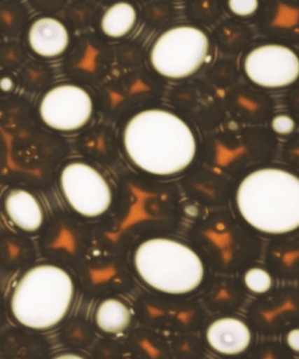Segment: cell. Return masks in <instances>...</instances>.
Instances as JSON below:
<instances>
[{"mask_svg": "<svg viewBox=\"0 0 299 359\" xmlns=\"http://www.w3.org/2000/svg\"><path fill=\"white\" fill-rule=\"evenodd\" d=\"M7 217L21 231L33 233L41 228L44 212L39 199L23 189H13L4 201Z\"/></svg>", "mask_w": 299, "mask_h": 359, "instance_id": "11", "label": "cell"}, {"mask_svg": "<svg viewBox=\"0 0 299 359\" xmlns=\"http://www.w3.org/2000/svg\"><path fill=\"white\" fill-rule=\"evenodd\" d=\"M272 129L277 134H291L295 128V122L293 118L287 115L275 116L272 122Z\"/></svg>", "mask_w": 299, "mask_h": 359, "instance_id": "16", "label": "cell"}, {"mask_svg": "<svg viewBox=\"0 0 299 359\" xmlns=\"http://www.w3.org/2000/svg\"><path fill=\"white\" fill-rule=\"evenodd\" d=\"M244 71L253 83L265 88H280L298 78L299 60L295 52L279 44L253 49L244 60Z\"/></svg>", "mask_w": 299, "mask_h": 359, "instance_id": "8", "label": "cell"}, {"mask_svg": "<svg viewBox=\"0 0 299 359\" xmlns=\"http://www.w3.org/2000/svg\"><path fill=\"white\" fill-rule=\"evenodd\" d=\"M247 289L256 294H263L270 290L272 285V276L265 269H251L244 276Z\"/></svg>", "mask_w": 299, "mask_h": 359, "instance_id": "14", "label": "cell"}, {"mask_svg": "<svg viewBox=\"0 0 299 359\" xmlns=\"http://www.w3.org/2000/svg\"><path fill=\"white\" fill-rule=\"evenodd\" d=\"M60 188L67 204L87 218L101 216L112 203L110 186L95 168L73 162L60 175Z\"/></svg>", "mask_w": 299, "mask_h": 359, "instance_id": "6", "label": "cell"}, {"mask_svg": "<svg viewBox=\"0 0 299 359\" xmlns=\"http://www.w3.org/2000/svg\"><path fill=\"white\" fill-rule=\"evenodd\" d=\"M99 328L107 334H120L128 327L131 313L126 304L115 299H108L99 304L95 314Z\"/></svg>", "mask_w": 299, "mask_h": 359, "instance_id": "13", "label": "cell"}, {"mask_svg": "<svg viewBox=\"0 0 299 359\" xmlns=\"http://www.w3.org/2000/svg\"><path fill=\"white\" fill-rule=\"evenodd\" d=\"M124 146L137 167L160 176L180 173L197 152L194 133L187 123L161 109L134 116L125 128Z\"/></svg>", "mask_w": 299, "mask_h": 359, "instance_id": "1", "label": "cell"}, {"mask_svg": "<svg viewBox=\"0 0 299 359\" xmlns=\"http://www.w3.org/2000/svg\"><path fill=\"white\" fill-rule=\"evenodd\" d=\"M299 332L298 330H293L287 334V344H288L289 347L293 349V351H299Z\"/></svg>", "mask_w": 299, "mask_h": 359, "instance_id": "17", "label": "cell"}, {"mask_svg": "<svg viewBox=\"0 0 299 359\" xmlns=\"http://www.w3.org/2000/svg\"><path fill=\"white\" fill-rule=\"evenodd\" d=\"M228 6L237 15L247 16L256 13L258 2L256 0H230Z\"/></svg>", "mask_w": 299, "mask_h": 359, "instance_id": "15", "label": "cell"}, {"mask_svg": "<svg viewBox=\"0 0 299 359\" xmlns=\"http://www.w3.org/2000/svg\"><path fill=\"white\" fill-rule=\"evenodd\" d=\"M74 283L55 264L28 269L14 287L11 299L13 318L23 327L47 330L58 325L71 309Z\"/></svg>", "mask_w": 299, "mask_h": 359, "instance_id": "3", "label": "cell"}, {"mask_svg": "<svg viewBox=\"0 0 299 359\" xmlns=\"http://www.w3.org/2000/svg\"><path fill=\"white\" fill-rule=\"evenodd\" d=\"M209 47L208 36L199 28L176 26L158 37L151 51V63L162 76L181 79L202 67Z\"/></svg>", "mask_w": 299, "mask_h": 359, "instance_id": "5", "label": "cell"}, {"mask_svg": "<svg viewBox=\"0 0 299 359\" xmlns=\"http://www.w3.org/2000/svg\"><path fill=\"white\" fill-rule=\"evenodd\" d=\"M209 346L227 355L242 353L251 344V334L246 323L237 318H225L216 320L207 332Z\"/></svg>", "mask_w": 299, "mask_h": 359, "instance_id": "10", "label": "cell"}, {"mask_svg": "<svg viewBox=\"0 0 299 359\" xmlns=\"http://www.w3.org/2000/svg\"><path fill=\"white\" fill-rule=\"evenodd\" d=\"M135 266L144 282L165 294H188L204 278L200 257L188 245L169 238H152L141 244Z\"/></svg>", "mask_w": 299, "mask_h": 359, "instance_id": "4", "label": "cell"}, {"mask_svg": "<svg viewBox=\"0 0 299 359\" xmlns=\"http://www.w3.org/2000/svg\"><path fill=\"white\" fill-rule=\"evenodd\" d=\"M69 42L67 28L54 18H40L34 20L28 30L30 48L41 57H58L64 53Z\"/></svg>", "mask_w": 299, "mask_h": 359, "instance_id": "9", "label": "cell"}, {"mask_svg": "<svg viewBox=\"0 0 299 359\" xmlns=\"http://www.w3.org/2000/svg\"><path fill=\"white\" fill-rule=\"evenodd\" d=\"M237 204L242 218L256 230L289 233L299 226V180L284 170H258L242 182Z\"/></svg>", "mask_w": 299, "mask_h": 359, "instance_id": "2", "label": "cell"}, {"mask_svg": "<svg viewBox=\"0 0 299 359\" xmlns=\"http://www.w3.org/2000/svg\"><path fill=\"white\" fill-rule=\"evenodd\" d=\"M136 21L135 7L128 2H118L106 11L101 20V28L111 39H119L133 29Z\"/></svg>", "mask_w": 299, "mask_h": 359, "instance_id": "12", "label": "cell"}, {"mask_svg": "<svg viewBox=\"0 0 299 359\" xmlns=\"http://www.w3.org/2000/svg\"><path fill=\"white\" fill-rule=\"evenodd\" d=\"M13 81H11L9 78H4V79H1V81H0V87H1V89L4 90V91H9V90L13 88Z\"/></svg>", "mask_w": 299, "mask_h": 359, "instance_id": "18", "label": "cell"}, {"mask_svg": "<svg viewBox=\"0 0 299 359\" xmlns=\"http://www.w3.org/2000/svg\"><path fill=\"white\" fill-rule=\"evenodd\" d=\"M93 101L86 90L74 84L49 89L42 97L39 115L49 128L60 132L81 129L90 120Z\"/></svg>", "mask_w": 299, "mask_h": 359, "instance_id": "7", "label": "cell"}]
</instances>
